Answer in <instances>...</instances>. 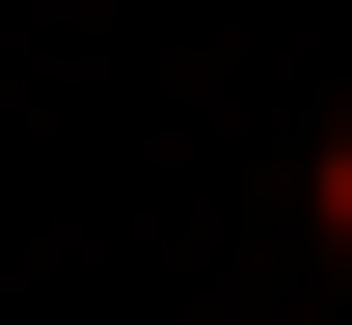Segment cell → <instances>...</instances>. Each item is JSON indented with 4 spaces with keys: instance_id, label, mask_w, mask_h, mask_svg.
I'll return each instance as SVG.
<instances>
[{
    "instance_id": "obj_1",
    "label": "cell",
    "mask_w": 352,
    "mask_h": 325,
    "mask_svg": "<svg viewBox=\"0 0 352 325\" xmlns=\"http://www.w3.org/2000/svg\"><path fill=\"white\" fill-rule=\"evenodd\" d=\"M298 217H325V271H352V109H325V136H298Z\"/></svg>"
}]
</instances>
